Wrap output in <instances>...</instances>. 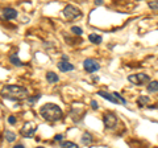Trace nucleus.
<instances>
[{
	"instance_id": "nucleus-13",
	"label": "nucleus",
	"mask_w": 158,
	"mask_h": 148,
	"mask_svg": "<svg viewBox=\"0 0 158 148\" xmlns=\"http://www.w3.org/2000/svg\"><path fill=\"white\" fill-rule=\"evenodd\" d=\"M82 143L86 146H90L92 143V135L88 134V132H85V134L82 135Z\"/></svg>"
},
{
	"instance_id": "nucleus-8",
	"label": "nucleus",
	"mask_w": 158,
	"mask_h": 148,
	"mask_svg": "<svg viewBox=\"0 0 158 148\" xmlns=\"http://www.w3.org/2000/svg\"><path fill=\"white\" fill-rule=\"evenodd\" d=\"M3 15L4 17L8 19V20H13V19L17 17V11L15 8H11V7H7L3 9Z\"/></svg>"
},
{
	"instance_id": "nucleus-6",
	"label": "nucleus",
	"mask_w": 158,
	"mask_h": 148,
	"mask_svg": "<svg viewBox=\"0 0 158 148\" xmlns=\"http://www.w3.org/2000/svg\"><path fill=\"white\" fill-rule=\"evenodd\" d=\"M103 123H104L106 128H115L117 124V118L113 112H106L104 116H103Z\"/></svg>"
},
{
	"instance_id": "nucleus-7",
	"label": "nucleus",
	"mask_w": 158,
	"mask_h": 148,
	"mask_svg": "<svg viewBox=\"0 0 158 148\" xmlns=\"http://www.w3.org/2000/svg\"><path fill=\"white\" fill-rule=\"evenodd\" d=\"M36 128H37L36 123L28 122L27 124L21 128V135H23L24 137H31V136L34 135V132H36Z\"/></svg>"
},
{
	"instance_id": "nucleus-18",
	"label": "nucleus",
	"mask_w": 158,
	"mask_h": 148,
	"mask_svg": "<svg viewBox=\"0 0 158 148\" xmlns=\"http://www.w3.org/2000/svg\"><path fill=\"white\" fill-rule=\"evenodd\" d=\"M61 148H79V147H78V144H75V143H73V141H62Z\"/></svg>"
},
{
	"instance_id": "nucleus-26",
	"label": "nucleus",
	"mask_w": 158,
	"mask_h": 148,
	"mask_svg": "<svg viewBox=\"0 0 158 148\" xmlns=\"http://www.w3.org/2000/svg\"><path fill=\"white\" fill-rule=\"evenodd\" d=\"M13 148H25V147H24L23 144H17V146H15Z\"/></svg>"
},
{
	"instance_id": "nucleus-17",
	"label": "nucleus",
	"mask_w": 158,
	"mask_h": 148,
	"mask_svg": "<svg viewBox=\"0 0 158 148\" xmlns=\"http://www.w3.org/2000/svg\"><path fill=\"white\" fill-rule=\"evenodd\" d=\"M4 136H6V139L9 141V143H12L16 140V134L12 131H6V134H4Z\"/></svg>"
},
{
	"instance_id": "nucleus-3",
	"label": "nucleus",
	"mask_w": 158,
	"mask_h": 148,
	"mask_svg": "<svg viewBox=\"0 0 158 148\" xmlns=\"http://www.w3.org/2000/svg\"><path fill=\"white\" fill-rule=\"evenodd\" d=\"M63 15H65V17L69 19V20H75V19L82 16V11L79 8H77L75 6L69 4V6H66L65 9H63Z\"/></svg>"
},
{
	"instance_id": "nucleus-19",
	"label": "nucleus",
	"mask_w": 158,
	"mask_h": 148,
	"mask_svg": "<svg viewBox=\"0 0 158 148\" xmlns=\"http://www.w3.org/2000/svg\"><path fill=\"white\" fill-rule=\"evenodd\" d=\"M71 32H73L74 34H78V36H81V34L83 33L82 28H79V27H71Z\"/></svg>"
},
{
	"instance_id": "nucleus-14",
	"label": "nucleus",
	"mask_w": 158,
	"mask_h": 148,
	"mask_svg": "<svg viewBox=\"0 0 158 148\" xmlns=\"http://www.w3.org/2000/svg\"><path fill=\"white\" fill-rule=\"evenodd\" d=\"M88 40H90L92 44H100L103 38H102V36H99L96 33H91L90 36H88Z\"/></svg>"
},
{
	"instance_id": "nucleus-15",
	"label": "nucleus",
	"mask_w": 158,
	"mask_h": 148,
	"mask_svg": "<svg viewBox=\"0 0 158 148\" xmlns=\"http://www.w3.org/2000/svg\"><path fill=\"white\" fill-rule=\"evenodd\" d=\"M149 97H146V95H141L140 98H138L137 99V105L140 106V107H144L145 105H148V103H149Z\"/></svg>"
},
{
	"instance_id": "nucleus-20",
	"label": "nucleus",
	"mask_w": 158,
	"mask_h": 148,
	"mask_svg": "<svg viewBox=\"0 0 158 148\" xmlns=\"http://www.w3.org/2000/svg\"><path fill=\"white\" fill-rule=\"evenodd\" d=\"M148 6H149V8H152L153 11L158 12V2H149L148 3Z\"/></svg>"
},
{
	"instance_id": "nucleus-16",
	"label": "nucleus",
	"mask_w": 158,
	"mask_h": 148,
	"mask_svg": "<svg viewBox=\"0 0 158 148\" xmlns=\"http://www.w3.org/2000/svg\"><path fill=\"white\" fill-rule=\"evenodd\" d=\"M9 61H11L12 65H16V66H23V62L20 61V58L17 57V54H12V56L9 57Z\"/></svg>"
},
{
	"instance_id": "nucleus-24",
	"label": "nucleus",
	"mask_w": 158,
	"mask_h": 148,
	"mask_svg": "<svg viewBox=\"0 0 158 148\" xmlns=\"http://www.w3.org/2000/svg\"><path fill=\"white\" fill-rule=\"evenodd\" d=\"M62 139H63V135H57V136H56V140H57V141H61Z\"/></svg>"
},
{
	"instance_id": "nucleus-5",
	"label": "nucleus",
	"mask_w": 158,
	"mask_h": 148,
	"mask_svg": "<svg viewBox=\"0 0 158 148\" xmlns=\"http://www.w3.org/2000/svg\"><path fill=\"white\" fill-rule=\"evenodd\" d=\"M83 67H85V70L87 73H95L100 69V63L96 60H94V58H86L83 61Z\"/></svg>"
},
{
	"instance_id": "nucleus-25",
	"label": "nucleus",
	"mask_w": 158,
	"mask_h": 148,
	"mask_svg": "<svg viewBox=\"0 0 158 148\" xmlns=\"http://www.w3.org/2000/svg\"><path fill=\"white\" fill-rule=\"evenodd\" d=\"M95 4H96V6H100V4H103V2H102V0H96Z\"/></svg>"
},
{
	"instance_id": "nucleus-1",
	"label": "nucleus",
	"mask_w": 158,
	"mask_h": 148,
	"mask_svg": "<svg viewBox=\"0 0 158 148\" xmlns=\"http://www.w3.org/2000/svg\"><path fill=\"white\" fill-rule=\"evenodd\" d=\"M3 98L6 99H11V101H23V99H28V90L23 86L19 85H8L4 86L0 91Z\"/></svg>"
},
{
	"instance_id": "nucleus-2",
	"label": "nucleus",
	"mask_w": 158,
	"mask_h": 148,
	"mask_svg": "<svg viewBox=\"0 0 158 148\" xmlns=\"http://www.w3.org/2000/svg\"><path fill=\"white\" fill-rule=\"evenodd\" d=\"M40 114L48 122H58L62 119L63 116V111L56 103H46L40 108Z\"/></svg>"
},
{
	"instance_id": "nucleus-9",
	"label": "nucleus",
	"mask_w": 158,
	"mask_h": 148,
	"mask_svg": "<svg viewBox=\"0 0 158 148\" xmlns=\"http://www.w3.org/2000/svg\"><path fill=\"white\" fill-rule=\"evenodd\" d=\"M57 66H58V69H59V70H61V72H63V73L74 70V65H73V63H70L69 61H59Z\"/></svg>"
},
{
	"instance_id": "nucleus-22",
	"label": "nucleus",
	"mask_w": 158,
	"mask_h": 148,
	"mask_svg": "<svg viewBox=\"0 0 158 148\" xmlns=\"http://www.w3.org/2000/svg\"><path fill=\"white\" fill-rule=\"evenodd\" d=\"M8 123H9V124H15V123H16V118H15L13 115H11L8 118Z\"/></svg>"
},
{
	"instance_id": "nucleus-27",
	"label": "nucleus",
	"mask_w": 158,
	"mask_h": 148,
	"mask_svg": "<svg viewBox=\"0 0 158 148\" xmlns=\"http://www.w3.org/2000/svg\"><path fill=\"white\" fill-rule=\"evenodd\" d=\"M37 148H44V147H37Z\"/></svg>"
},
{
	"instance_id": "nucleus-4",
	"label": "nucleus",
	"mask_w": 158,
	"mask_h": 148,
	"mask_svg": "<svg viewBox=\"0 0 158 148\" xmlns=\"http://www.w3.org/2000/svg\"><path fill=\"white\" fill-rule=\"evenodd\" d=\"M128 81L133 85H144V83H148L150 82V78L148 74H144V73H140V74H133V76H129L128 77Z\"/></svg>"
},
{
	"instance_id": "nucleus-21",
	"label": "nucleus",
	"mask_w": 158,
	"mask_h": 148,
	"mask_svg": "<svg viewBox=\"0 0 158 148\" xmlns=\"http://www.w3.org/2000/svg\"><path fill=\"white\" fill-rule=\"evenodd\" d=\"M40 98H41V95H34L33 98H28V102L29 103H34V102H37Z\"/></svg>"
},
{
	"instance_id": "nucleus-12",
	"label": "nucleus",
	"mask_w": 158,
	"mask_h": 148,
	"mask_svg": "<svg viewBox=\"0 0 158 148\" xmlns=\"http://www.w3.org/2000/svg\"><path fill=\"white\" fill-rule=\"evenodd\" d=\"M148 91L149 93H158V81H150L148 83Z\"/></svg>"
},
{
	"instance_id": "nucleus-11",
	"label": "nucleus",
	"mask_w": 158,
	"mask_h": 148,
	"mask_svg": "<svg viewBox=\"0 0 158 148\" xmlns=\"http://www.w3.org/2000/svg\"><path fill=\"white\" fill-rule=\"evenodd\" d=\"M46 80H48V82H50V83H56V82L59 81V77L54 72H48L46 73Z\"/></svg>"
},
{
	"instance_id": "nucleus-23",
	"label": "nucleus",
	"mask_w": 158,
	"mask_h": 148,
	"mask_svg": "<svg viewBox=\"0 0 158 148\" xmlns=\"http://www.w3.org/2000/svg\"><path fill=\"white\" fill-rule=\"evenodd\" d=\"M91 106H92L94 110H96V108H98V102L96 101H91Z\"/></svg>"
},
{
	"instance_id": "nucleus-10",
	"label": "nucleus",
	"mask_w": 158,
	"mask_h": 148,
	"mask_svg": "<svg viewBox=\"0 0 158 148\" xmlns=\"http://www.w3.org/2000/svg\"><path fill=\"white\" fill-rule=\"evenodd\" d=\"M98 95L103 97L106 101H110L111 103H118L117 98H115V97H113V94H110V93H107V91H98Z\"/></svg>"
}]
</instances>
